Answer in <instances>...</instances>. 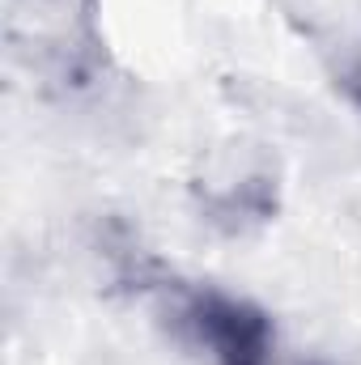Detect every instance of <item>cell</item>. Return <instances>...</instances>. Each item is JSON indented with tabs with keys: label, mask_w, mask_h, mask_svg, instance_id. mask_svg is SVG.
Instances as JSON below:
<instances>
[{
	"label": "cell",
	"mask_w": 361,
	"mask_h": 365,
	"mask_svg": "<svg viewBox=\"0 0 361 365\" xmlns=\"http://www.w3.org/2000/svg\"><path fill=\"white\" fill-rule=\"evenodd\" d=\"M166 314L208 365H268L276 349V327L272 319L247 297H234L225 289L191 284L183 289L171 280L166 289Z\"/></svg>",
	"instance_id": "obj_1"
},
{
	"label": "cell",
	"mask_w": 361,
	"mask_h": 365,
	"mask_svg": "<svg viewBox=\"0 0 361 365\" xmlns=\"http://www.w3.org/2000/svg\"><path fill=\"white\" fill-rule=\"evenodd\" d=\"M93 0H9V43L30 68L81 77L98 56Z\"/></svg>",
	"instance_id": "obj_2"
},
{
	"label": "cell",
	"mask_w": 361,
	"mask_h": 365,
	"mask_svg": "<svg viewBox=\"0 0 361 365\" xmlns=\"http://www.w3.org/2000/svg\"><path fill=\"white\" fill-rule=\"evenodd\" d=\"M200 191V208L213 225L238 234L247 225H260L272 217L276 204V179H272L268 162L255 149H230L221 153L204 179L195 182Z\"/></svg>",
	"instance_id": "obj_3"
},
{
	"label": "cell",
	"mask_w": 361,
	"mask_h": 365,
	"mask_svg": "<svg viewBox=\"0 0 361 365\" xmlns=\"http://www.w3.org/2000/svg\"><path fill=\"white\" fill-rule=\"evenodd\" d=\"M345 93H349V98L361 106V56L349 64V73H345Z\"/></svg>",
	"instance_id": "obj_4"
}]
</instances>
